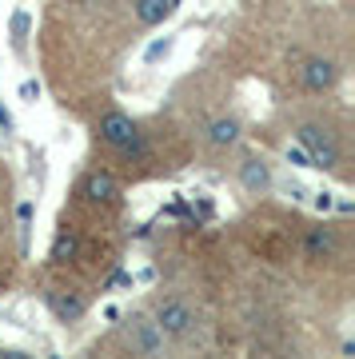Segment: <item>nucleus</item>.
I'll return each instance as SVG.
<instances>
[{
	"label": "nucleus",
	"mask_w": 355,
	"mask_h": 359,
	"mask_svg": "<svg viewBox=\"0 0 355 359\" xmlns=\"http://www.w3.org/2000/svg\"><path fill=\"white\" fill-rule=\"evenodd\" d=\"M152 320H156V327L164 332V339H192V335H196V327H200L196 308H192V304H184L180 295H164V299H156Z\"/></svg>",
	"instance_id": "obj_1"
},
{
	"label": "nucleus",
	"mask_w": 355,
	"mask_h": 359,
	"mask_svg": "<svg viewBox=\"0 0 355 359\" xmlns=\"http://www.w3.org/2000/svg\"><path fill=\"white\" fill-rule=\"evenodd\" d=\"M96 132H100V140L108 144V148H120L124 156H148V144H144V136H140L136 120L124 112H104L100 124H96Z\"/></svg>",
	"instance_id": "obj_2"
},
{
	"label": "nucleus",
	"mask_w": 355,
	"mask_h": 359,
	"mask_svg": "<svg viewBox=\"0 0 355 359\" xmlns=\"http://www.w3.org/2000/svg\"><path fill=\"white\" fill-rule=\"evenodd\" d=\"M300 144H304L307 156H312V168H323V172H335V168H340V144L331 140L319 124H304V128H300Z\"/></svg>",
	"instance_id": "obj_3"
},
{
	"label": "nucleus",
	"mask_w": 355,
	"mask_h": 359,
	"mask_svg": "<svg viewBox=\"0 0 355 359\" xmlns=\"http://www.w3.org/2000/svg\"><path fill=\"white\" fill-rule=\"evenodd\" d=\"M128 344L136 355H160L164 351V332L156 327V320H132L128 323Z\"/></svg>",
	"instance_id": "obj_4"
},
{
	"label": "nucleus",
	"mask_w": 355,
	"mask_h": 359,
	"mask_svg": "<svg viewBox=\"0 0 355 359\" xmlns=\"http://www.w3.org/2000/svg\"><path fill=\"white\" fill-rule=\"evenodd\" d=\"M44 304H48V311L60 323H76V320H84V311H88V299H84V295L80 292H64V287L48 292L44 295Z\"/></svg>",
	"instance_id": "obj_5"
},
{
	"label": "nucleus",
	"mask_w": 355,
	"mask_h": 359,
	"mask_svg": "<svg viewBox=\"0 0 355 359\" xmlns=\"http://www.w3.org/2000/svg\"><path fill=\"white\" fill-rule=\"evenodd\" d=\"M340 80V65L328 60V56H312L304 60V88L307 92H331Z\"/></svg>",
	"instance_id": "obj_6"
},
{
	"label": "nucleus",
	"mask_w": 355,
	"mask_h": 359,
	"mask_svg": "<svg viewBox=\"0 0 355 359\" xmlns=\"http://www.w3.org/2000/svg\"><path fill=\"white\" fill-rule=\"evenodd\" d=\"M335 248H340V236H335V228H328V224L307 228V240H304L307 259H331V256H335Z\"/></svg>",
	"instance_id": "obj_7"
},
{
	"label": "nucleus",
	"mask_w": 355,
	"mask_h": 359,
	"mask_svg": "<svg viewBox=\"0 0 355 359\" xmlns=\"http://www.w3.org/2000/svg\"><path fill=\"white\" fill-rule=\"evenodd\" d=\"M240 184L252 196H264L267 188H272V168H267L260 156H248V160L240 164Z\"/></svg>",
	"instance_id": "obj_8"
},
{
	"label": "nucleus",
	"mask_w": 355,
	"mask_h": 359,
	"mask_svg": "<svg viewBox=\"0 0 355 359\" xmlns=\"http://www.w3.org/2000/svg\"><path fill=\"white\" fill-rule=\"evenodd\" d=\"M80 188H84V196H88L92 204H112L116 196H120V188H116V180L108 172H88Z\"/></svg>",
	"instance_id": "obj_9"
},
{
	"label": "nucleus",
	"mask_w": 355,
	"mask_h": 359,
	"mask_svg": "<svg viewBox=\"0 0 355 359\" xmlns=\"http://www.w3.org/2000/svg\"><path fill=\"white\" fill-rule=\"evenodd\" d=\"M208 144L212 148H232V144L240 140V120H232V116H220V120H212L208 124Z\"/></svg>",
	"instance_id": "obj_10"
},
{
	"label": "nucleus",
	"mask_w": 355,
	"mask_h": 359,
	"mask_svg": "<svg viewBox=\"0 0 355 359\" xmlns=\"http://www.w3.org/2000/svg\"><path fill=\"white\" fill-rule=\"evenodd\" d=\"M132 13H136V20L144 28H152V25H160L164 16H172V4H168V0H136Z\"/></svg>",
	"instance_id": "obj_11"
},
{
	"label": "nucleus",
	"mask_w": 355,
	"mask_h": 359,
	"mask_svg": "<svg viewBox=\"0 0 355 359\" xmlns=\"http://www.w3.org/2000/svg\"><path fill=\"white\" fill-rule=\"evenodd\" d=\"M76 252H80V236L64 228L52 244V264H68V259H76Z\"/></svg>",
	"instance_id": "obj_12"
},
{
	"label": "nucleus",
	"mask_w": 355,
	"mask_h": 359,
	"mask_svg": "<svg viewBox=\"0 0 355 359\" xmlns=\"http://www.w3.org/2000/svg\"><path fill=\"white\" fill-rule=\"evenodd\" d=\"M168 52H172V40H168V36L152 40V44L144 48V65H160V60H164Z\"/></svg>",
	"instance_id": "obj_13"
},
{
	"label": "nucleus",
	"mask_w": 355,
	"mask_h": 359,
	"mask_svg": "<svg viewBox=\"0 0 355 359\" xmlns=\"http://www.w3.org/2000/svg\"><path fill=\"white\" fill-rule=\"evenodd\" d=\"M288 164H295V168H312V156H307L304 148H288Z\"/></svg>",
	"instance_id": "obj_14"
},
{
	"label": "nucleus",
	"mask_w": 355,
	"mask_h": 359,
	"mask_svg": "<svg viewBox=\"0 0 355 359\" xmlns=\"http://www.w3.org/2000/svg\"><path fill=\"white\" fill-rule=\"evenodd\" d=\"M20 96H25L28 104H36L40 100V84L36 80H25V84H20Z\"/></svg>",
	"instance_id": "obj_15"
},
{
	"label": "nucleus",
	"mask_w": 355,
	"mask_h": 359,
	"mask_svg": "<svg viewBox=\"0 0 355 359\" xmlns=\"http://www.w3.org/2000/svg\"><path fill=\"white\" fill-rule=\"evenodd\" d=\"M0 128H4V132H13V116L4 112V104H0Z\"/></svg>",
	"instance_id": "obj_16"
},
{
	"label": "nucleus",
	"mask_w": 355,
	"mask_h": 359,
	"mask_svg": "<svg viewBox=\"0 0 355 359\" xmlns=\"http://www.w3.org/2000/svg\"><path fill=\"white\" fill-rule=\"evenodd\" d=\"M16 216H20V224H28V219H32V204H20L16 208Z\"/></svg>",
	"instance_id": "obj_17"
},
{
	"label": "nucleus",
	"mask_w": 355,
	"mask_h": 359,
	"mask_svg": "<svg viewBox=\"0 0 355 359\" xmlns=\"http://www.w3.org/2000/svg\"><path fill=\"white\" fill-rule=\"evenodd\" d=\"M316 208H319V212H328V208H331V196L319 192V196H316Z\"/></svg>",
	"instance_id": "obj_18"
}]
</instances>
